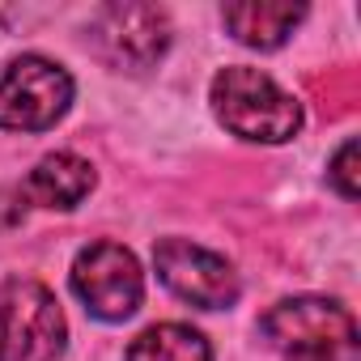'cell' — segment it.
I'll return each mask as SVG.
<instances>
[{"label":"cell","instance_id":"cell-2","mask_svg":"<svg viewBox=\"0 0 361 361\" xmlns=\"http://www.w3.org/2000/svg\"><path fill=\"white\" fill-rule=\"evenodd\" d=\"M272 348L293 361H357V319L327 298H285L259 319Z\"/></svg>","mask_w":361,"mask_h":361},{"label":"cell","instance_id":"cell-12","mask_svg":"<svg viewBox=\"0 0 361 361\" xmlns=\"http://www.w3.org/2000/svg\"><path fill=\"white\" fill-rule=\"evenodd\" d=\"M331 183L344 200H357L361 192V174H357V140H344L331 157Z\"/></svg>","mask_w":361,"mask_h":361},{"label":"cell","instance_id":"cell-1","mask_svg":"<svg viewBox=\"0 0 361 361\" xmlns=\"http://www.w3.org/2000/svg\"><path fill=\"white\" fill-rule=\"evenodd\" d=\"M213 111L234 136L264 140V145L293 140V132L302 128V106L272 77L243 64L221 68L213 77Z\"/></svg>","mask_w":361,"mask_h":361},{"label":"cell","instance_id":"cell-11","mask_svg":"<svg viewBox=\"0 0 361 361\" xmlns=\"http://www.w3.org/2000/svg\"><path fill=\"white\" fill-rule=\"evenodd\" d=\"M310 98L319 102V111L327 119H340L357 106L361 98V85H357V73L353 68H327L319 77H310Z\"/></svg>","mask_w":361,"mask_h":361},{"label":"cell","instance_id":"cell-3","mask_svg":"<svg viewBox=\"0 0 361 361\" xmlns=\"http://www.w3.org/2000/svg\"><path fill=\"white\" fill-rule=\"evenodd\" d=\"M64 340L68 327L47 285L30 276L0 285V361H60Z\"/></svg>","mask_w":361,"mask_h":361},{"label":"cell","instance_id":"cell-4","mask_svg":"<svg viewBox=\"0 0 361 361\" xmlns=\"http://www.w3.org/2000/svg\"><path fill=\"white\" fill-rule=\"evenodd\" d=\"M68 102L73 77L43 56H22L0 77V128L9 132H43L68 111Z\"/></svg>","mask_w":361,"mask_h":361},{"label":"cell","instance_id":"cell-8","mask_svg":"<svg viewBox=\"0 0 361 361\" xmlns=\"http://www.w3.org/2000/svg\"><path fill=\"white\" fill-rule=\"evenodd\" d=\"M26 192L43 209H77L94 192V166L77 153H51L30 170Z\"/></svg>","mask_w":361,"mask_h":361},{"label":"cell","instance_id":"cell-6","mask_svg":"<svg viewBox=\"0 0 361 361\" xmlns=\"http://www.w3.org/2000/svg\"><path fill=\"white\" fill-rule=\"evenodd\" d=\"M153 264L170 293H178L200 310H221V306H234V298H238V272L221 255H213L188 238H161L153 247Z\"/></svg>","mask_w":361,"mask_h":361},{"label":"cell","instance_id":"cell-9","mask_svg":"<svg viewBox=\"0 0 361 361\" xmlns=\"http://www.w3.org/2000/svg\"><path fill=\"white\" fill-rule=\"evenodd\" d=\"M221 18L238 43H247L255 51H272L293 35V26L306 18V9L281 5V0H247V5H226Z\"/></svg>","mask_w":361,"mask_h":361},{"label":"cell","instance_id":"cell-5","mask_svg":"<svg viewBox=\"0 0 361 361\" xmlns=\"http://www.w3.org/2000/svg\"><path fill=\"white\" fill-rule=\"evenodd\" d=\"M73 293L85 302L90 314H98L106 323L136 314L140 293H145V276H140L136 255L119 243H106V238L90 243L73 264Z\"/></svg>","mask_w":361,"mask_h":361},{"label":"cell","instance_id":"cell-7","mask_svg":"<svg viewBox=\"0 0 361 361\" xmlns=\"http://www.w3.org/2000/svg\"><path fill=\"white\" fill-rule=\"evenodd\" d=\"M94 47L111 68L145 73L170 47V22L157 5H106L94 18Z\"/></svg>","mask_w":361,"mask_h":361},{"label":"cell","instance_id":"cell-10","mask_svg":"<svg viewBox=\"0 0 361 361\" xmlns=\"http://www.w3.org/2000/svg\"><path fill=\"white\" fill-rule=\"evenodd\" d=\"M128 361H213V353L200 331L183 323H157L132 340Z\"/></svg>","mask_w":361,"mask_h":361}]
</instances>
